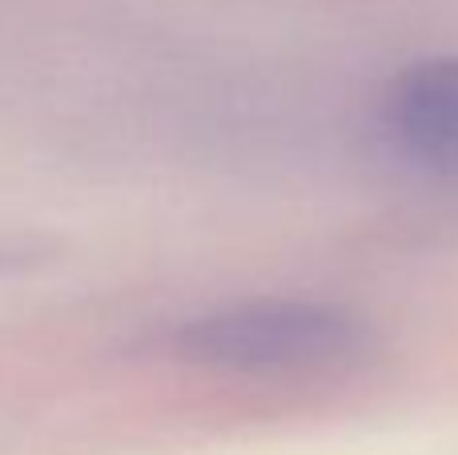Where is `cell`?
I'll use <instances>...</instances> for the list:
<instances>
[{"label": "cell", "mask_w": 458, "mask_h": 455, "mask_svg": "<svg viewBox=\"0 0 458 455\" xmlns=\"http://www.w3.org/2000/svg\"><path fill=\"white\" fill-rule=\"evenodd\" d=\"M366 327L350 311L330 303L298 298H261V303L225 306L185 322L177 347L185 359L250 375H298L330 371L362 359Z\"/></svg>", "instance_id": "6da1fadb"}, {"label": "cell", "mask_w": 458, "mask_h": 455, "mask_svg": "<svg viewBox=\"0 0 458 455\" xmlns=\"http://www.w3.org/2000/svg\"><path fill=\"white\" fill-rule=\"evenodd\" d=\"M390 129L430 161H458V56L406 69L390 89Z\"/></svg>", "instance_id": "7a4b0ae2"}]
</instances>
